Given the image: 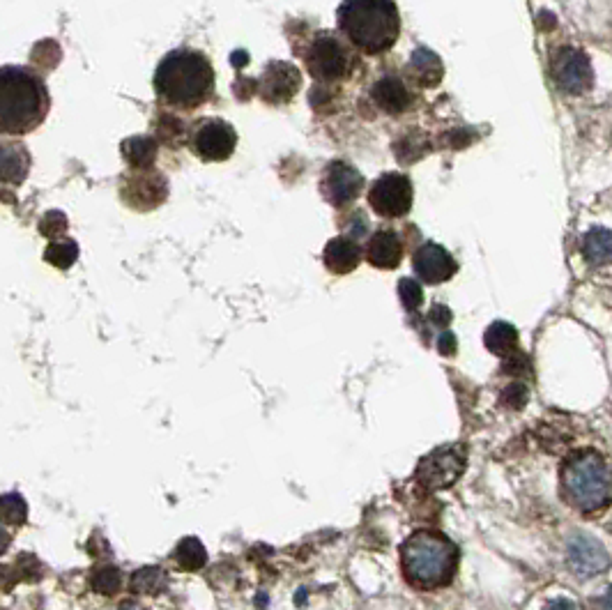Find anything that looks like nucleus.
Returning a JSON list of instances; mask_svg holds the SVG:
<instances>
[{
    "label": "nucleus",
    "instance_id": "f257e3e1",
    "mask_svg": "<svg viewBox=\"0 0 612 610\" xmlns=\"http://www.w3.org/2000/svg\"><path fill=\"white\" fill-rule=\"evenodd\" d=\"M155 93L173 109H198L214 93V67L208 56L194 49L168 53L155 72Z\"/></svg>",
    "mask_w": 612,
    "mask_h": 610
},
{
    "label": "nucleus",
    "instance_id": "f03ea898",
    "mask_svg": "<svg viewBox=\"0 0 612 610\" xmlns=\"http://www.w3.org/2000/svg\"><path fill=\"white\" fill-rule=\"evenodd\" d=\"M336 24L364 56H382L401 35V14L394 0H343Z\"/></svg>",
    "mask_w": 612,
    "mask_h": 610
},
{
    "label": "nucleus",
    "instance_id": "7ed1b4c3",
    "mask_svg": "<svg viewBox=\"0 0 612 610\" xmlns=\"http://www.w3.org/2000/svg\"><path fill=\"white\" fill-rule=\"evenodd\" d=\"M49 93L44 81L26 67L0 70V134H28L47 118Z\"/></svg>",
    "mask_w": 612,
    "mask_h": 610
},
{
    "label": "nucleus",
    "instance_id": "20e7f679",
    "mask_svg": "<svg viewBox=\"0 0 612 610\" xmlns=\"http://www.w3.org/2000/svg\"><path fill=\"white\" fill-rule=\"evenodd\" d=\"M403 574L412 585L433 590L445 587L454 578L458 564V548L435 530H419L401 546Z\"/></svg>",
    "mask_w": 612,
    "mask_h": 610
},
{
    "label": "nucleus",
    "instance_id": "39448f33",
    "mask_svg": "<svg viewBox=\"0 0 612 610\" xmlns=\"http://www.w3.org/2000/svg\"><path fill=\"white\" fill-rule=\"evenodd\" d=\"M562 491L578 512L594 514L608 507L612 486L606 459L594 449L571 454L562 468Z\"/></svg>",
    "mask_w": 612,
    "mask_h": 610
},
{
    "label": "nucleus",
    "instance_id": "423d86ee",
    "mask_svg": "<svg viewBox=\"0 0 612 610\" xmlns=\"http://www.w3.org/2000/svg\"><path fill=\"white\" fill-rule=\"evenodd\" d=\"M302 56L306 72L316 81H341L348 79L350 72H353V53L348 51L346 44L334 33H318L316 40L311 42V47Z\"/></svg>",
    "mask_w": 612,
    "mask_h": 610
},
{
    "label": "nucleus",
    "instance_id": "0eeeda50",
    "mask_svg": "<svg viewBox=\"0 0 612 610\" xmlns=\"http://www.w3.org/2000/svg\"><path fill=\"white\" fill-rule=\"evenodd\" d=\"M465 463H468L465 445L438 447L419 461L415 479L426 491H442V488H449L458 482V477L465 470Z\"/></svg>",
    "mask_w": 612,
    "mask_h": 610
},
{
    "label": "nucleus",
    "instance_id": "6e6552de",
    "mask_svg": "<svg viewBox=\"0 0 612 610\" xmlns=\"http://www.w3.org/2000/svg\"><path fill=\"white\" fill-rule=\"evenodd\" d=\"M415 189L408 175L385 173L369 189V205L382 219H401L412 210Z\"/></svg>",
    "mask_w": 612,
    "mask_h": 610
},
{
    "label": "nucleus",
    "instance_id": "1a4fd4ad",
    "mask_svg": "<svg viewBox=\"0 0 612 610\" xmlns=\"http://www.w3.org/2000/svg\"><path fill=\"white\" fill-rule=\"evenodd\" d=\"M237 132L231 122L221 118H205L191 134V152L203 162H226L235 152Z\"/></svg>",
    "mask_w": 612,
    "mask_h": 610
},
{
    "label": "nucleus",
    "instance_id": "9d476101",
    "mask_svg": "<svg viewBox=\"0 0 612 610\" xmlns=\"http://www.w3.org/2000/svg\"><path fill=\"white\" fill-rule=\"evenodd\" d=\"M320 189L334 208H348L364 189V175L348 162H332L323 173Z\"/></svg>",
    "mask_w": 612,
    "mask_h": 610
},
{
    "label": "nucleus",
    "instance_id": "9b49d317",
    "mask_svg": "<svg viewBox=\"0 0 612 610\" xmlns=\"http://www.w3.org/2000/svg\"><path fill=\"white\" fill-rule=\"evenodd\" d=\"M302 86V74L295 65L283 63V60H274L265 67L263 76L258 79V95L263 102L279 106L288 104L290 99L297 95Z\"/></svg>",
    "mask_w": 612,
    "mask_h": 610
},
{
    "label": "nucleus",
    "instance_id": "f8f14e48",
    "mask_svg": "<svg viewBox=\"0 0 612 610\" xmlns=\"http://www.w3.org/2000/svg\"><path fill=\"white\" fill-rule=\"evenodd\" d=\"M553 76L557 86L569 95H580L592 86V65L583 51L560 49L553 56Z\"/></svg>",
    "mask_w": 612,
    "mask_h": 610
},
{
    "label": "nucleus",
    "instance_id": "ddd939ff",
    "mask_svg": "<svg viewBox=\"0 0 612 610\" xmlns=\"http://www.w3.org/2000/svg\"><path fill=\"white\" fill-rule=\"evenodd\" d=\"M412 268H415L417 277L426 281V284L438 286L445 284L451 277H454L458 265L454 261V256L442 247V244L426 242L415 251V258H412Z\"/></svg>",
    "mask_w": 612,
    "mask_h": 610
},
{
    "label": "nucleus",
    "instance_id": "4468645a",
    "mask_svg": "<svg viewBox=\"0 0 612 610\" xmlns=\"http://www.w3.org/2000/svg\"><path fill=\"white\" fill-rule=\"evenodd\" d=\"M569 564L580 576H596L608 567V553L589 535H576L569 541Z\"/></svg>",
    "mask_w": 612,
    "mask_h": 610
},
{
    "label": "nucleus",
    "instance_id": "2eb2a0df",
    "mask_svg": "<svg viewBox=\"0 0 612 610\" xmlns=\"http://www.w3.org/2000/svg\"><path fill=\"white\" fill-rule=\"evenodd\" d=\"M366 256H369V263L373 268L380 270H396L403 261V242L399 238V233L389 231V228H382V231L373 233V238L369 240V249H366Z\"/></svg>",
    "mask_w": 612,
    "mask_h": 610
},
{
    "label": "nucleus",
    "instance_id": "dca6fc26",
    "mask_svg": "<svg viewBox=\"0 0 612 610\" xmlns=\"http://www.w3.org/2000/svg\"><path fill=\"white\" fill-rule=\"evenodd\" d=\"M30 169V157L19 143H0V185L19 187L24 185Z\"/></svg>",
    "mask_w": 612,
    "mask_h": 610
},
{
    "label": "nucleus",
    "instance_id": "f3484780",
    "mask_svg": "<svg viewBox=\"0 0 612 610\" xmlns=\"http://www.w3.org/2000/svg\"><path fill=\"white\" fill-rule=\"evenodd\" d=\"M323 261L330 272L348 274L357 268L359 261H362V249H359V244L350 238H334L327 242V247L323 251Z\"/></svg>",
    "mask_w": 612,
    "mask_h": 610
},
{
    "label": "nucleus",
    "instance_id": "a211bd4d",
    "mask_svg": "<svg viewBox=\"0 0 612 610\" xmlns=\"http://www.w3.org/2000/svg\"><path fill=\"white\" fill-rule=\"evenodd\" d=\"M373 99H376V104L382 111L392 113V116L405 113L412 104L410 93L405 90L399 79H394V76H385V79H380L376 83V88H373Z\"/></svg>",
    "mask_w": 612,
    "mask_h": 610
},
{
    "label": "nucleus",
    "instance_id": "6ab92c4d",
    "mask_svg": "<svg viewBox=\"0 0 612 610\" xmlns=\"http://www.w3.org/2000/svg\"><path fill=\"white\" fill-rule=\"evenodd\" d=\"M410 72H412V79H415L419 86L431 88V86H438L442 79V63L433 51L419 49L412 53Z\"/></svg>",
    "mask_w": 612,
    "mask_h": 610
},
{
    "label": "nucleus",
    "instance_id": "aec40b11",
    "mask_svg": "<svg viewBox=\"0 0 612 610\" xmlns=\"http://www.w3.org/2000/svg\"><path fill=\"white\" fill-rule=\"evenodd\" d=\"M484 341H486V348L491 350V353L500 355V357H507L516 350L518 346V332L514 325L509 323H493L491 327H488L486 334H484Z\"/></svg>",
    "mask_w": 612,
    "mask_h": 610
},
{
    "label": "nucleus",
    "instance_id": "412c9836",
    "mask_svg": "<svg viewBox=\"0 0 612 610\" xmlns=\"http://www.w3.org/2000/svg\"><path fill=\"white\" fill-rule=\"evenodd\" d=\"M122 155H125V159L134 169H150L157 157V143L148 139V136H134V139L125 141Z\"/></svg>",
    "mask_w": 612,
    "mask_h": 610
},
{
    "label": "nucleus",
    "instance_id": "4be33fe9",
    "mask_svg": "<svg viewBox=\"0 0 612 610\" xmlns=\"http://www.w3.org/2000/svg\"><path fill=\"white\" fill-rule=\"evenodd\" d=\"M173 558L185 571H198L208 562V551H205V546L196 537H185L175 548Z\"/></svg>",
    "mask_w": 612,
    "mask_h": 610
},
{
    "label": "nucleus",
    "instance_id": "5701e85b",
    "mask_svg": "<svg viewBox=\"0 0 612 610\" xmlns=\"http://www.w3.org/2000/svg\"><path fill=\"white\" fill-rule=\"evenodd\" d=\"M166 587H168V578L159 567H143L132 576L134 594H148V597H155V594H162Z\"/></svg>",
    "mask_w": 612,
    "mask_h": 610
},
{
    "label": "nucleus",
    "instance_id": "b1692460",
    "mask_svg": "<svg viewBox=\"0 0 612 610\" xmlns=\"http://www.w3.org/2000/svg\"><path fill=\"white\" fill-rule=\"evenodd\" d=\"M28 518V505L19 493L0 495V521L10 525H21Z\"/></svg>",
    "mask_w": 612,
    "mask_h": 610
},
{
    "label": "nucleus",
    "instance_id": "393cba45",
    "mask_svg": "<svg viewBox=\"0 0 612 610\" xmlns=\"http://www.w3.org/2000/svg\"><path fill=\"white\" fill-rule=\"evenodd\" d=\"M585 258L594 265H603L610 261V233L592 231L585 238Z\"/></svg>",
    "mask_w": 612,
    "mask_h": 610
},
{
    "label": "nucleus",
    "instance_id": "a878e982",
    "mask_svg": "<svg viewBox=\"0 0 612 610\" xmlns=\"http://www.w3.org/2000/svg\"><path fill=\"white\" fill-rule=\"evenodd\" d=\"M79 256V247L72 240H53L47 249V261L60 270H67Z\"/></svg>",
    "mask_w": 612,
    "mask_h": 610
},
{
    "label": "nucleus",
    "instance_id": "bb28decb",
    "mask_svg": "<svg viewBox=\"0 0 612 610\" xmlns=\"http://www.w3.org/2000/svg\"><path fill=\"white\" fill-rule=\"evenodd\" d=\"M122 587V574L116 567H99L93 574V590L104 597H113Z\"/></svg>",
    "mask_w": 612,
    "mask_h": 610
},
{
    "label": "nucleus",
    "instance_id": "cd10ccee",
    "mask_svg": "<svg viewBox=\"0 0 612 610\" xmlns=\"http://www.w3.org/2000/svg\"><path fill=\"white\" fill-rule=\"evenodd\" d=\"M399 293H401V300H403L405 309L415 311V309L422 307L424 293H422V286H419L415 279H401Z\"/></svg>",
    "mask_w": 612,
    "mask_h": 610
},
{
    "label": "nucleus",
    "instance_id": "c85d7f7f",
    "mask_svg": "<svg viewBox=\"0 0 612 610\" xmlns=\"http://www.w3.org/2000/svg\"><path fill=\"white\" fill-rule=\"evenodd\" d=\"M527 399H530V394H527V387L520 385V383H514L509 385L507 390L502 392V406H507L511 410H520L527 403Z\"/></svg>",
    "mask_w": 612,
    "mask_h": 610
},
{
    "label": "nucleus",
    "instance_id": "c756f323",
    "mask_svg": "<svg viewBox=\"0 0 612 610\" xmlns=\"http://www.w3.org/2000/svg\"><path fill=\"white\" fill-rule=\"evenodd\" d=\"M428 318H431L433 325L445 327V325H449V320H451V311L447 307H442V304H435V307L431 309V314H428Z\"/></svg>",
    "mask_w": 612,
    "mask_h": 610
},
{
    "label": "nucleus",
    "instance_id": "7c9ffc66",
    "mask_svg": "<svg viewBox=\"0 0 612 610\" xmlns=\"http://www.w3.org/2000/svg\"><path fill=\"white\" fill-rule=\"evenodd\" d=\"M438 350L442 355H454L456 353V337L451 332H445V334H440V339H438Z\"/></svg>",
    "mask_w": 612,
    "mask_h": 610
},
{
    "label": "nucleus",
    "instance_id": "2f4dec72",
    "mask_svg": "<svg viewBox=\"0 0 612 610\" xmlns=\"http://www.w3.org/2000/svg\"><path fill=\"white\" fill-rule=\"evenodd\" d=\"M543 610H576V606H573L569 599H555V601H550V604Z\"/></svg>",
    "mask_w": 612,
    "mask_h": 610
},
{
    "label": "nucleus",
    "instance_id": "473e14b6",
    "mask_svg": "<svg viewBox=\"0 0 612 610\" xmlns=\"http://www.w3.org/2000/svg\"><path fill=\"white\" fill-rule=\"evenodd\" d=\"M10 544H12V537H10V532L7 530H3L0 528V555H3L7 548H10Z\"/></svg>",
    "mask_w": 612,
    "mask_h": 610
},
{
    "label": "nucleus",
    "instance_id": "72a5a7b5",
    "mask_svg": "<svg viewBox=\"0 0 612 610\" xmlns=\"http://www.w3.org/2000/svg\"><path fill=\"white\" fill-rule=\"evenodd\" d=\"M118 610H143V608H139V606H134V604H125V606H120Z\"/></svg>",
    "mask_w": 612,
    "mask_h": 610
}]
</instances>
